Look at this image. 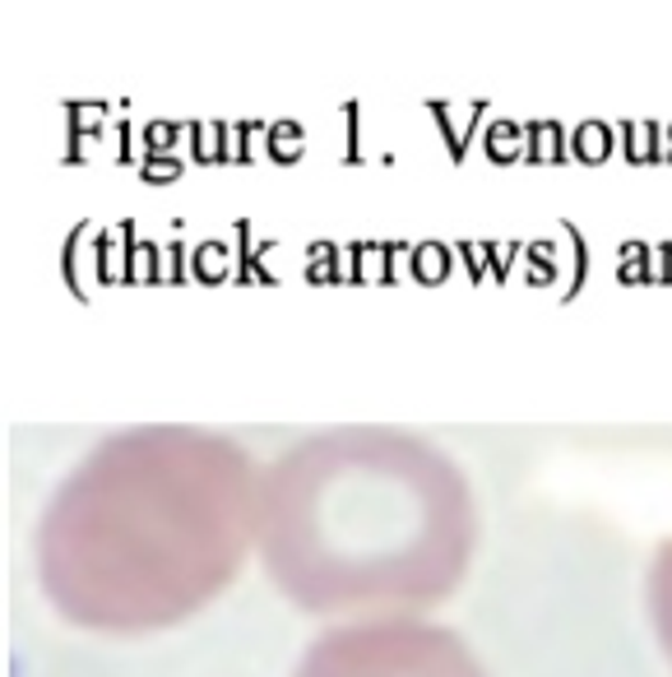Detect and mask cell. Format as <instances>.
Masks as SVG:
<instances>
[{"label": "cell", "instance_id": "cell-1", "mask_svg": "<svg viewBox=\"0 0 672 677\" xmlns=\"http://www.w3.org/2000/svg\"><path fill=\"white\" fill-rule=\"evenodd\" d=\"M260 469L223 432L126 428L37 520V580L70 627L149 635L219 598L255 548Z\"/></svg>", "mask_w": 672, "mask_h": 677}, {"label": "cell", "instance_id": "cell-2", "mask_svg": "<svg viewBox=\"0 0 672 677\" xmlns=\"http://www.w3.org/2000/svg\"><path fill=\"white\" fill-rule=\"evenodd\" d=\"M478 511L464 469L404 428H325L260 469L255 552L302 612H427L464 585Z\"/></svg>", "mask_w": 672, "mask_h": 677}, {"label": "cell", "instance_id": "cell-3", "mask_svg": "<svg viewBox=\"0 0 672 677\" xmlns=\"http://www.w3.org/2000/svg\"><path fill=\"white\" fill-rule=\"evenodd\" d=\"M292 677H487L478 654L422 612L348 617L302 650Z\"/></svg>", "mask_w": 672, "mask_h": 677}, {"label": "cell", "instance_id": "cell-4", "mask_svg": "<svg viewBox=\"0 0 672 677\" xmlns=\"http://www.w3.org/2000/svg\"><path fill=\"white\" fill-rule=\"evenodd\" d=\"M649 622H654V635L672 664V538L654 552V567H649Z\"/></svg>", "mask_w": 672, "mask_h": 677}]
</instances>
